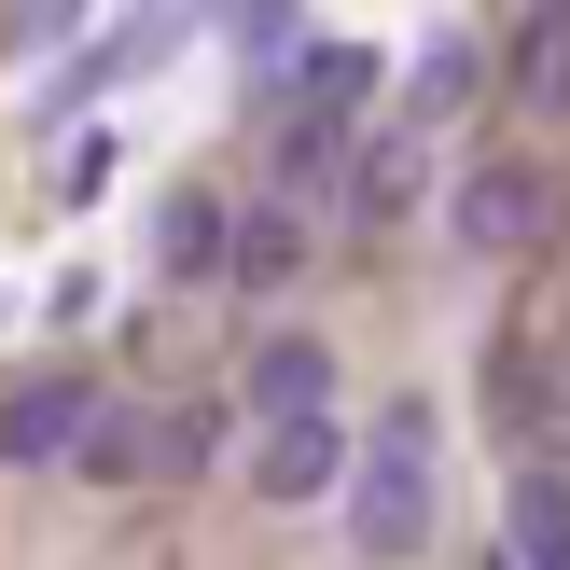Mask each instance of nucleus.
<instances>
[{
    "label": "nucleus",
    "instance_id": "obj_1",
    "mask_svg": "<svg viewBox=\"0 0 570 570\" xmlns=\"http://www.w3.org/2000/svg\"><path fill=\"white\" fill-rule=\"evenodd\" d=\"M348 543L362 557H417L432 543V417L417 404H390L376 432H362V460H348Z\"/></svg>",
    "mask_w": 570,
    "mask_h": 570
},
{
    "label": "nucleus",
    "instance_id": "obj_2",
    "mask_svg": "<svg viewBox=\"0 0 570 570\" xmlns=\"http://www.w3.org/2000/svg\"><path fill=\"white\" fill-rule=\"evenodd\" d=\"M445 223H460V250L515 265V250H543V237H557V181H543L529 154H488L460 195H445Z\"/></svg>",
    "mask_w": 570,
    "mask_h": 570
},
{
    "label": "nucleus",
    "instance_id": "obj_3",
    "mask_svg": "<svg viewBox=\"0 0 570 570\" xmlns=\"http://www.w3.org/2000/svg\"><path fill=\"white\" fill-rule=\"evenodd\" d=\"M348 460H362V445L334 432V417H293V432H265V445H250V488H265L278 515H293V501H321V488H348Z\"/></svg>",
    "mask_w": 570,
    "mask_h": 570
},
{
    "label": "nucleus",
    "instance_id": "obj_4",
    "mask_svg": "<svg viewBox=\"0 0 570 570\" xmlns=\"http://www.w3.org/2000/svg\"><path fill=\"white\" fill-rule=\"evenodd\" d=\"M321 404H334V348L321 334H265V348H250V417L293 432V417H321Z\"/></svg>",
    "mask_w": 570,
    "mask_h": 570
},
{
    "label": "nucleus",
    "instance_id": "obj_5",
    "mask_svg": "<svg viewBox=\"0 0 570 570\" xmlns=\"http://www.w3.org/2000/svg\"><path fill=\"white\" fill-rule=\"evenodd\" d=\"M83 417H98V390H0V460H70L83 445Z\"/></svg>",
    "mask_w": 570,
    "mask_h": 570
},
{
    "label": "nucleus",
    "instance_id": "obj_6",
    "mask_svg": "<svg viewBox=\"0 0 570 570\" xmlns=\"http://www.w3.org/2000/svg\"><path fill=\"white\" fill-rule=\"evenodd\" d=\"M501 570H570V488H557V473H515V529H501Z\"/></svg>",
    "mask_w": 570,
    "mask_h": 570
},
{
    "label": "nucleus",
    "instance_id": "obj_7",
    "mask_svg": "<svg viewBox=\"0 0 570 570\" xmlns=\"http://www.w3.org/2000/svg\"><path fill=\"white\" fill-rule=\"evenodd\" d=\"M417 195H432V154H417V126L362 139V181H348V209H362V223H390V209H417Z\"/></svg>",
    "mask_w": 570,
    "mask_h": 570
},
{
    "label": "nucleus",
    "instance_id": "obj_8",
    "mask_svg": "<svg viewBox=\"0 0 570 570\" xmlns=\"http://www.w3.org/2000/svg\"><path fill=\"white\" fill-rule=\"evenodd\" d=\"M293 70H306V98H293V111H321V126H348V111L376 98V56H362V42H306Z\"/></svg>",
    "mask_w": 570,
    "mask_h": 570
},
{
    "label": "nucleus",
    "instance_id": "obj_9",
    "mask_svg": "<svg viewBox=\"0 0 570 570\" xmlns=\"http://www.w3.org/2000/svg\"><path fill=\"white\" fill-rule=\"evenodd\" d=\"M70 473H98V488L154 473V417H139V404H98V417H83V445H70Z\"/></svg>",
    "mask_w": 570,
    "mask_h": 570
},
{
    "label": "nucleus",
    "instance_id": "obj_10",
    "mask_svg": "<svg viewBox=\"0 0 570 570\" xmlns=\"http://www.w3.org/2000/svg\"><path fill=\"white\" fill-rule=\"evenodd\" d=\"M293 250H306L293 209H237V265H223V278H237V293H278V278H293Z\"/></svg>",
    "mask_w": 570,
    "mask_h": 570
},
{
    "label": "nucleus",
    "instance_id": "obj_11",
    "mask_svg": "<svg viewBox=\"0 0 570 570\" xmlns=\"http://www.w3.org/2000/svg\"><path fill=\"white\" fill-rule=\"evenodd\" d=\"M515 98L529 111H570V14H529L515 28Z\"/></svg>",
    "mask_w": 570,
    "mask_h": 570
},
{
    "label": "nucleus",
    "instance_id": "obj_12",
    "mask_svg": "<svg viewBox=\"0 0 570 570\" xmlns=\"http://www.w3.org/2000/svg\"><path fill=\"white\" fill-rule=\"evenodd\" d=\"M237 265V223L209 209V195H181V209H167V278H223Z\"/></svg>",
    "mask_w": 570,
    "mask_h": 570
},
{
    "label": "nucleus",
    "instance_id": "obj_13",
    "mask_svg": "<svg viewBox=\"0 0 570 570\" xmlns=\"http://www.w3.org/2000/svg\"><path fill=\"white\" fill-rule=\"evenodd\" d=\"M334 154H348V126H321V111H293V126H278V195L334 181Z\"/></svg>",
    "mask_w": 570,
    "mask_h": 570
},
{
    "label": "nucleus",
    "instance_id": "obj_14",
    "mask_svg": "<svg viewBox=\"0 0 570 570\" xmlns=\"http://www.w3.org/2000/svg\"><path fill=\"white\" fill-rule=\"evenodd\" d=\"M209 445H223V417H209V404H167V417H154V473H195Z\"/></svg>",
    "mask_w": 570,
    "mask_h": 570
},
{
    "label": "nucleus",
    "instance_id": "obj_15",
    "mask_svg": "<svg viewBox=\"0 0 570 570\" xmlns=\"http://www.w3.org/2000/svg\"><path fill=\"white\" fill-rule=\"evenodd\" d=\"M473 98V42H432L417 56V111H460Z\"/></svg>",
    "mask_w": 570,
    "mask_h": 570
},
{
    "label": "nucleus",
    "instance_id": "obj_16",
    "mask_svg": "<svg viewBox=\"0 0 570 570\" xmlns=\"http://www.w3.org/2000/svg\"><path fill=\"white\" fill-rule=\"evenodd\" d=\"M543 445H570V376H557V390H543Z\"/></svg>",
    "mask_w": 570,
    "mask_h": 570
}]
</instances>
